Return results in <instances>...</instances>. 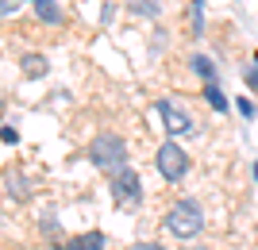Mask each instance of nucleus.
<instances>
[{"label":"nucleus","instance_id":"obj_1","mask_svg":"<svg viewBox=\"0 0 258 250\" xmlns=\"http://www.w3.org/2000/svg\"><path fill=\"white\" fill-rule=\"evenodd\" d=\"M89 162L97 165V170H104V174H116V170H123L127 165V146H123V139L119 135H97V139L89 142Z\"/></svg>","mask_w":258,"mask_h":250},{"label":"nucleus","instance_id":"obj_11","mask_svg":"<svg viewBox=\"0 0 258 250\" xmlns=\"http://www.w3.org/2000/svg\"><path fill=\"white\" fill-rule=\"evenodd\" d=\"M205 100L212 104L216 112H227V97L220 93V85H216V81H208V85H205Z\"/></svg>","mask_w":258,"mask_h":250},{"label":"nucleus","instance_id":"obj_13","mask_svg":"<svg viewBox=\"0 0 258 250\" xmlns=\"http://www.w3.org/2000/svg\"><path fill=\"white\" fill-rule=\"evenodd\" d=\"M243 81H247V89H254V93H258V54H254V65L243 73Z\"/></svg>","mask_w":258,"mask_h":250},{"label":"nucleus","instance_id":"obj_8","mask_svg":"<svg viewBox=\"0 0 258 250\" xmlns=\"http://www.w3.org/2000/svg\"><path fill=\"white\" fill-rule=\"evenodd\" d=\"M127 12H135V16H143V20H154L162 12L158 0H127Z\"/></svg>","mask_w":258,"mask_h":250},{"label":"nucleus","instance_id":"obj_5","mask_svg":"<svg viewBox=\"0 0 258 250\" xmlns=\"http://www.w3.org/2000/svg\"><path fill=\"white\" fill-rule=\"evenodd\" d=\"M154 108H158V116H162V127L170 131V135H189V131H193V120H189V116H185V112L177 108L173 100H158Z\"/></svg>","mask_w":258,"mask_h":250},{"label":"nucleus","instance_id":"obj_14","mask_svg":"<svg viewBox=\"0 0 258 250\" xmlns=\"http://www.w3.org/2000/svg\"><path fill=\"white\" fill-rule=\"evenodd\" d=\"M239 112H243V116H247V120H250V116H254V104H250V100H243V97H239Z\"/></svg>","mask_w":258,"mask_h":250},{"label":"nucleus","instance_id":"obj_17","mask_svg":"<svg viewBox=\"0 0 258 250\" xmlns=\"http://www.w3.org/2000/svg\"><path fill=\"white\" fill-rule=\"evenodd\" d=\"M139 250H158V246H154V242H139Z\"/></svg>","mask_w":258,"mask_h":250},{"label":"nucleus","instance_id":"obj_12","mask_svg":"<svg viewBox=\"0 0 258 250\" xmlns=\"http://www.w3.org/2000/svg\"><path fill=\"white\" fill-rule=\"evenodd\" d=\"M193 69H197L201 77H205V81H212V77H216V65H212V58H205V54H197V58H193Z\"/></svg>","mask_w":258,"mask_h":250},{"label":"nucleus","instance_id":"obj_2","mask_svg":"<svg viewBox=\"0 0 258 250\" xmlns=\"http://www.w3.org/2000/svg\"><path fill=\"white\" fill-rule=\"evenodd\" d=\"M205 227V216H201V204L197 200H177V204L166 212V231L173 239H193Z\"/></svg>","mask_w":258,"mask_h":250},{"label":"nucleus","instance_id":"obj_6","mask_svg":"<svg viewBox=\"0 0 258 250\" xmlns=\"http://www.w3.org/2000/svg\"><path fill=\"white\" fill-rule=\"evenodd\" d=\"M189 27H193V39L205 35V0H189Z\"/></svg>","mask_w":258,"mask_h":250},{"label":"nucleus","instance_id":"obj_7","mask_svg":"<svg viewBox=\"0 0 258 250\" xmlns=\"http://www.w3.org/2000/svg\"><path fill=\"white\" fill-rule=\"evenodd\" d=\"M20 69H23V77H43L46 73V58L43 54H23L20 58Z\"/></svg>","mask_w":258,"mask_h":250},{"label":"nucleus","instance_id":"obj_4","mask_svg":"<svg viewBox=\"0 0 258 250\" xmlns=\"http://www.w3.org/2000/svg\"><path fill=\"white\" fill-rule=\"evenodd\" d=\"M112 196H116V204H139L143 189H139V177L131 174L127 165L116 170V177H112Z\"/></svg>","mask_w":258,"mask_h":250},{"label":"nucleus","instance_id":"obj_9","mask_svg":"<svg viewBox=\"0 0 258 250\" xmlns=\"http://www.w3.org/2000/svg\"><path fill=\"white\" fill-rule=\"evenodd\" d=\"M104 246V235L100 231H89V235H77L74 242H70V250H100Z\"/></svg>","mask_w":258,"mask_h":250},{"label":"nucleus","instance_id":"obj_19","mask_svg":"<svg viewBox=\"0 0 258 250\" xmlns=\"http://www.w3.org/2000/svg\"><path fill=\"white\" fill-rule=\"evenodd\" d=\"M31 4H39V0H31Z\"/></svg>","mask_w":258,"mask_h":250},{"label":"nucleus","instance_id":"obj_16","mask_svg":"<svg viewBox=\"0 0 258 250\" xmlns=\"http://www.w3.org/2000/svg\"><path fill=\"white\" fill-rule=\"evenodd\" d=\"M12 8H16V0H0V16H8Z\"/></svg>","mask_w":258,"mask_h":250},{"label":"nucleus","instance_id":"obj_18","mask_svg":"<svg viewBox=\"0 0 258 250\" xmlns=\"http://www.w3.org/2000/svg\"><path fill=\"white\" fill-rule=\"evenodd\" d=\"M254 181H258V162H254Z\"/></svg>","mask_w":258,"mask_h":250},{"label":"nucleus","instance_id":"obj_3","mask_svg":"<svg viewBox=\"0 0 258 250\" xmlns=\"http://www.w3.org/2000/svg\"><path fill=\"white\" fill-rule=\"evenodd\" d=\"M154 165H158V174L166 177V181H181L185 170H189V154L181 150V142L166 139L158 146V154H154Z\"/></svg>","mask_w":258,"mask_h":250},{"label":"nucleus","instance_id":"obj_10","mask_svg":"<svg viewBox=\"0 0 258 250\" xmlns=\"http://www.w3.org/2000/svg\"><path fill=\"white\" fill-rule=\"evenodd\" d=\"M35 12H39V20H43V23H62V8H58L54 0H39Z\"/></svg>","mask_w":258,"mask_h":250},{"label":"nucleus","instance_id":"obj_15","mask_svg":"<svg viewBox=\"0 0 258 250\" xmlns=\"http://www.w3.org/2000/svg\"><path fill=\"white\" fill-rule=\"evenodd\" d=\"M0 139H4V142H16V139H20V135H16V131H12V127H0Z\"/></svg>","mask_w":258,"mask_h":250}]
</instances>
